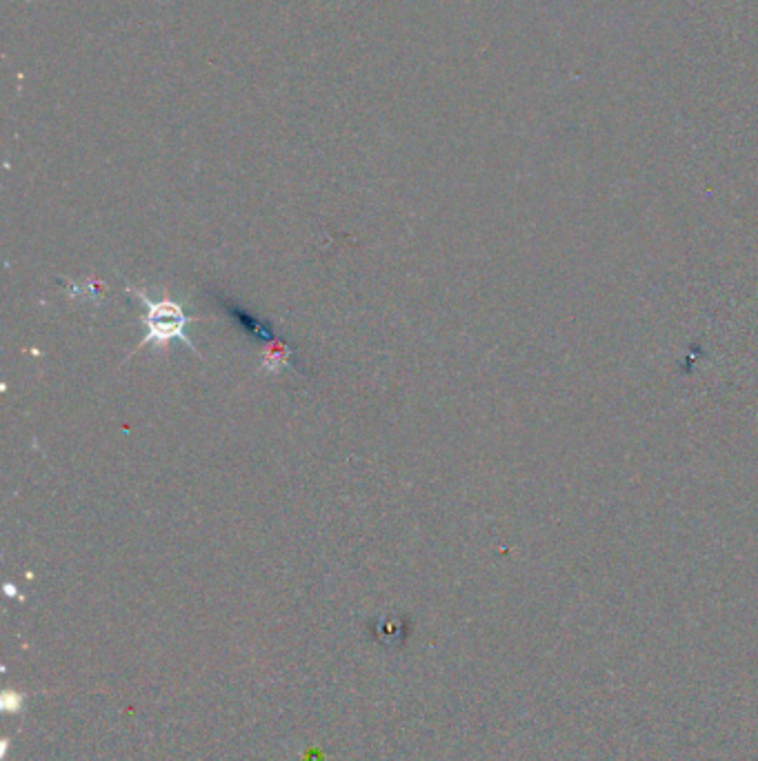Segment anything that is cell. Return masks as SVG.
<instances>
[{"instance_id":"1","label":"cell","mask_w":758,"mask_h":761,"mask_svg":"<svg viewBox=\"0 0 758 761\" xmlns=\"http://www.w3.org/2000/svg\"><path fill=\"white\" fill-rule=\"evenodd\" d=\"M127 290L145 305V314L141 316V323L147 328V334L143 336V341L136 345L134 352H138L141 348H147V345H152V343H156V348L167 350L172 341H181L187 345L189 350L196 352L198 357H201V352H198V348L185 332L187 325L192 321H198V319H194V316H187L183 312L181 303L169 301V299L152 301L143 290H134V288H127ZM132 354H129L127 359H132Z\"/></svg>"},{"instance_id":"3","label":"cell","mask_w":758,"mask_h":761,"mask_svg":"<svg viewBox=\"0 0 758 761\" xmlns=\"http://www.w3.org/2000/svg\"><path fill=\"white\" fill-rule=\"evenodd\" d=\"M227 305V312L229 314H234L236 316V319L238 321H241L243 325H247V328L245 330H252V334H256V336H261V339H265L267 343H272L274 341V334H272V330H267L265 328V325L261 323V321H256L254 319V316H249L245 310H241V308H236V305L234 303H225Z\"/></svg>"},{"instance_id":"2","label":"cell","mask_w":758,"mask_h":761,"mask_svg":"<svg viewBox=\"0 0 758 761\" xmlns=\"http://www.w3.org/2000/svg\"><path fill=\"white\" fill-rule=\"evenodd\" d=\"M289 357H292V348L281 341H272L265 345V363L263 368L265 372H278L283 370L285 365H289Z\"/></svg>"}]
</instances>
